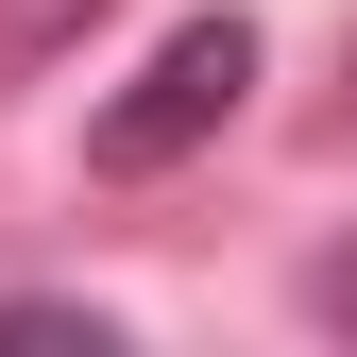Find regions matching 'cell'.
<instances>
[{"label": "cell", "instance_id": "6da1fadb", "mask_svg": "<svg viewBox=\"0 0 357 357\" xmlns=\"http://www.w3.org/2000/svg\"><path fill=\"white\" fill-rule=\"evenodd\" d=\"M238 102H255V17H188L102 119H85V153H102V170H170V153H204Z\"/></svg>", "mask_w": 357, "mask_h": 357}, {"label": "cell", "instance_id": "7a4b0ae2", "mask_svg": "<svg viewBox=\"0 0 357 357\" xmlns=\"http://www.w3.org/2000/svg\"><path fill=\"white\" fill-rule=\"evenodd\" d=\"M0 357H119V324L68 306V289H17V306H0Z\"/></svg>", "mask_w": 357, "mask_h": 357}, {"label": "cell", "instance_id": "3957f363", "mask_svg": "<svg viewBox=\"0 0 357 357\" xmlns=\"http://www.w3.org/2000/svg\"><path fill=\"white\" fill-rule=\"evenodd\" d=\"M85 17H119V0H0V85L52 68V52H85Z\"/></svg>", "mask_w": 357, "mask_h": 357}, {"label": "cell", "instance_id": "277c9868", "mask_svg": "<svg viewBox=\"0 0 357 357\" xmlns=\"http://www.w3.org/2000/svg\"><path fill=\"white\" fill-rule=\"evenodd\" d=\"M306 324H340V340H357V238L324 255V273H306Z\"/></svg>", "mask_w": 357, "mask_h": 357}, {"label": "cell", "instance_id": "5b68a950", "mask_svg": "<svg viewBox=\"0 0 357 357\" xmlns=\"http://www.w3.org/2000/svg\"><path fill=\"white\" fill-rule=\"evenodd\" d=\"M340 153H357V52H340Z\"/></svg>", "mask_w": 357, "mask_h": 357}]
</instances>
